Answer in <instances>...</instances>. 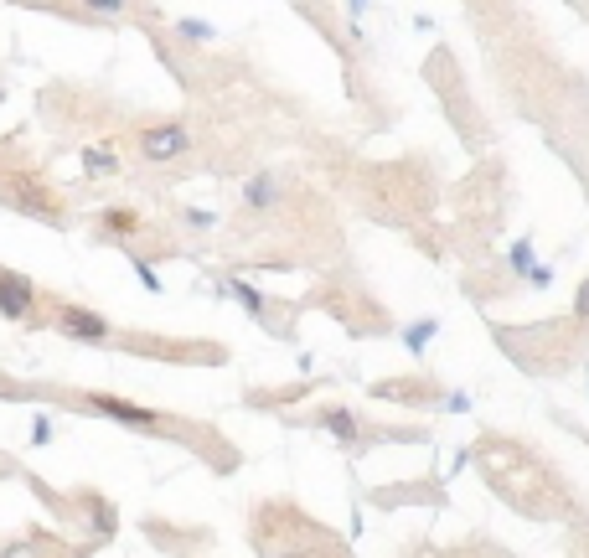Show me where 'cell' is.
I'll list each match as a JSON object with an SVG mask.
<instances>
[{"mask_svg":"<svg viewBox=\"0 0 589 558\" xmlns=\"http://www.w3.org/2000/svg\"><path fill=\"white\" fill-rule=\"evenodd\" d=\"M135 150L150 166H171L192 150V130H186V124H145V130L135 135Z\"/></svg>","mask_w":589,"mask_h":558,"instance_id":"6da1fadb","label":"cell"},{"mask_svg":"<svg viewBox=\"0 0 589 558\" xmlns=\"http://www.w3.org/2000/svg\"><path fill=\"white\" fill-rule=\"evenodd\" d=\"M78 161H83L88 176H119V150H109V145H88V150H78Z\"/></svg>","mask_w":589,"mask_h":558,"instance_id":"ba28073f","label":"cell"},{"mask_svg":"<svg viewBox=\"0 0 589 558\" xmlns=\"http://www.w3.org/2000/svg\"><path fill=\"white\" fill-rule=\"evenodd\" d=\"M83 398H88L93 414H109L119 424H135V429H155V424H161V414H155V409H135V403H124L114 393H83Z\"/></svg>","mask_w":589,"mask_h":558,"instance_id":"277c9868","label":"cell"},{"mask_svg":"<svg viewBox=\"0 0 589 558\" xmlns=\"http://www.w3.org/2000/svg\"><path fill=\"white\" fill-rule=\"evenodd\" d=\"M434 331H440L434 321H419V326H409V331H403V341H409V352H424L429 341H434Z\"/></svg>","mask_w":589,"mask_h":558,"instance_id":"8fae6325","label":"cell"},{"mask_svg":"<svg viewBox=\"0 0 589 558\" xmlns=\"http://www.w3.org/2000/svg\"><path fill=\"white\" fill-rule=\"evenodd\" d=\"M186 223H192V228H212V212H202V207H192V212H186Z\"/></svg>","mask_w":589,"mask_h":558,"instance_id":"9a60e30c","label":"cell"},{"mask_svg":"<svg viewBox=\"0 0 589 558\" xmlns=\"http://www.w3.org/2000/svg\"><path fill=\"white\" fill-rule=\"evenodd\" d=\"M31 440H37V445H47V440H52V419H47V414H42L37 424H31Z\"/></svg>","mask_w":589,"mask_h":558,"instance_id":"4fadbf2b","label":"cell"},{"mask_svg":"<svg viewBox=\"0 0 589 558\" xmlns=\"http://www.w3.org/2000/svg\"><path fill=\"white\" fill-rule=\"evenodd\" d=\"M279 202H285V176L279 171H259L243 181V207L248 212H274Z\"/></svg>","mask_w":589,"mask_h":558,"instance_id":"5b68a950","label":"cell"},{"mask_svg":"<svg viewBox=\"0 0 589 558\" xmlns=\"http://www.w3.org/2000/svg\"><path fill=\"white\" fill-rule=\"evenodd\" d=\"M574 316H584V321H589V279H584V285H579V300H574Z\"/></svg>","mask_w":589,"mask_h":558,"instance_id":"5bb4252c","label":"cell"},{"mask_svg":"<svg viewBox=\"0 0 589 558\" xmlns=\"http://www.w3.org/2000/svg\"><path fill=\"white\" fill-rule=\"evenodd\" d=\"M321 429L331 434V440H341V445H357L362 440V419L352 409H326L321 414Z\"/></svg>","mask_w":589,"mask_h":558,"instance_id":"52a82bcc","label":"cell"},{"mask_svg":"<svg viewBox=\"0 0 589 558\" xmlns=\"http://www.w3.org/2000/svg\"><path fill=\"white\" fill-rule=\"evenodd\" d=\"M6 558H31V553H26V548H11V553H6Z\"/></svg>","mask_w":589,"mask_h":558,"instance_id":"2e32d148","label":"cell"},{"mask_svg":"<svg viewBox=\"0 0 589 558\" xmlns=\"http://www.w3.org/2000/svg\"><path fill=\"white\" fill-rule=\"evenodd\" d=\"M512 269H522L527 279H533V269H538V264H533V243H527V238L512 248Z\"/></svg>","mask_w":589,"mask_h":558,"instance_id":"7c38bea8","label":"cell"},{"mask_svg":"<svg viewBox=\"0 0 589 558\" xmlns=\"http://www.w3.org/2000/svg\"><path fill=\"white\" fill-rule=\"evenodd\" d=\"M228 295H233L238 305H248V310H254V316H264V295H259L254 285H248V279H238V274H228Z\"/></svg>","mask_w":589,"mask_h":558,"instance_id":"9c48e42d","label":"cell"},{"mask_svg":"<svg viewBox=\"0 0 589 558\" xmlns=\"http://www.w3.org/2000/svg\"><path fill=\"white\" fill-rule=\"evenodd\" d=\"M176 37H186V42H212L217 31H212L207 21H197V16H186V21H176Z\"/></svg>","mask_w":589,"mask_h":558,"instance_id":"30bf717a","label":"cell"},{"mask_svg":"<svg viewBox=\"0 0 589 558\" xmlns=\"http://www.w3.org/2000/svg\"><path fill=\"white\" fill-rule=\"evenodd\" d=\"M99 233L104 238H135L140 233V212L135 207H104L99 212Z\"/></svg>","mask_w":589,"mask_h":558,"instance_id":"8992f818","label":"cell"},{"mask_svg":"<svg viewBox=\"0 0 589 558\" xmlns=\"http://www.w3.org/2000/svg\"><path fill=\"white\" fill-rule=\"evenodd\" d=\"M57 331L73 336V341H109L114 336V326L88 305H57Z\"/></svg>","mask_w":589,"mask_h":558,"instance_id":"7a4b0ae2","label":"cell"},{"mask_svg":"<svg viewBox=\"0 0 589 558\" xmlns=\"http://www.w3.org/2000/svg\"><path fill=\"white\" fill-rule=\"evenodd\" d=\"M31 305H37V285L16 269H0V316L6 321H31Z\"/></svg>","mask_w":589,"mask_h":558,"instance_id":"3957f363","label":"cell"}]
</instances>
